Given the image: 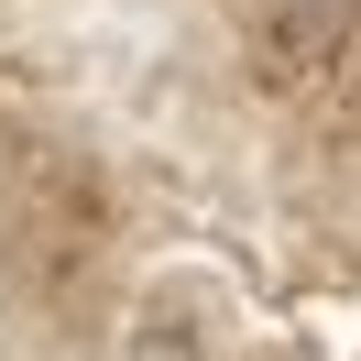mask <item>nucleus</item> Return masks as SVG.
Returning <instances> with one entry per match:
<instances>
[{"mask_svg":"<svg viewBox=\"0 0 361 361\" xmlns=\"http://www.w3.org/2000/svg\"><path fill=\"white\" fill-rule=\"evenodd\" d=\"M339 23H350V0H263V33H274V55H285V77L307 66L317 44H339Z\"/></svg>","mask_w":361,"mask_h":361,"instance_id":"f257e3e1","label":"nucleus"},{"mask_svg":"<svg viewBox=\"0 0 361 361\" xmlns=\"http://www.w3.org/2000/svg\"><path fill=\"white\" fill-rule=\"evenodd\" d=\"M132 361H197V339H186L176 317H142V329H132Z\"/></svg>","mask_w":361,"mask_h":361,"instance_id":"f03ea898","label":"nucleus"}]
</instances>
